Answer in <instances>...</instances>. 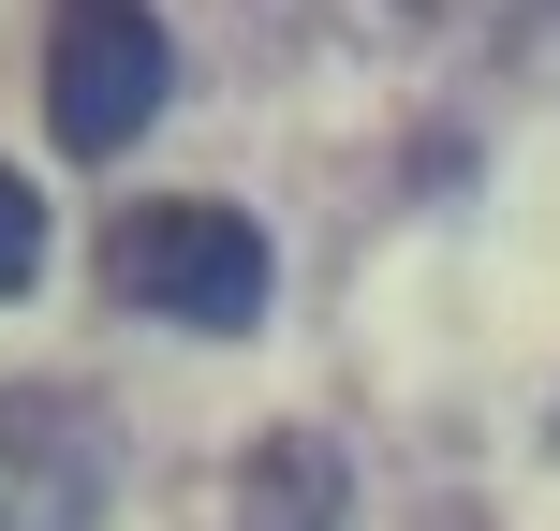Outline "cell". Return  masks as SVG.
<instances>
[{
    "label": "cell",
    "mask_w": 560,
    "mask_h": 531,
    "mask_svg": "<svg viewBox=\"0 0 560 531\" xmlns=\"http://www.w3.org/2000/svg\"><path fill=\"white\" fill-rule=\"evenodd\" d=\"M236 531H339V458L310 443V428L252 443V473H236Z\"/></svg>",
    "instance_id": "cell-4"
},
{
    "label": "cell",
    "mask_w": 560,
    "mask_h": 531,
    "mask_svg": "<svg viewBox=\"0 0 560 531\" xmlns=\"http://www.w3.org/2000/svg\"><path fill=\"white\" fill-rule=\"evenodd\" d=\"M163 89H177V45H163L148 0H59V30H45V118H59L74 163H118V148L163 118Z\"/></svg>",
    "instance_id": "cell-2"
},
{
    "label": "cell",
    "mask_w": 560,
    "mask_h": 531,
    "mask_svg": "<svg viewBox=\"0 0 560 531\" xmlns=\"http://www.w3.org/2000/svg\"><path fill=\"white\" fill-rule=\"evenodd\" d=\"M30 280H45V193L0 163V296H30Z\"/></svg>",
    "instance_id": "cell-5"
},
{
    "label": "cell",
    "mask_w": 560,
    "mask_h": 531,
    "mask_svg": "<svg viewBox=\"0 0 560 531\" xmlns=\"http://www.w3.org/2000/svg\"><path fill=\"white\" fill-rule=\"evenodd\" d=\"M118 428L74 384H0V531H104Z\"/></svg>",
    "instance_id": "cell-3"
},
{
    "label": "cell",
    "mask_w": 560,
    "mask_h": 531,
    "mask_svg": "<svg viewBox=\"0 0 560 531\" xmlns=\"http://www.w3.org/2000/svg\"><path fill=\"white\" fill-rule=\"evenodd\" d=\"M104 280L133 310H163V325H266V222H236L222 193H163V207H133V222L104 236Z\"/></svg>",
    "instance_id": "cell-1"
}]
</instances>
